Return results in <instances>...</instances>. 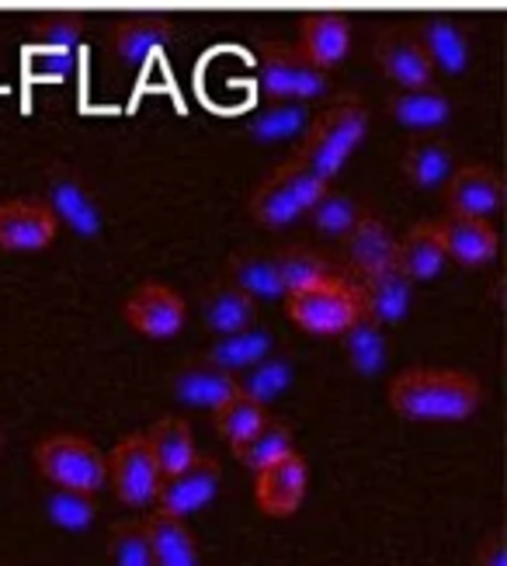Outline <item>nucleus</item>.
I'll return each instance as SVG.
<instances>
[{
	"instance_id": "nucleus-2",
	"label": "nucleus",
	"mask_w": 507,
	"mask_h": 566,
	"mask_svg": "<svg viewBox=\"0 0 507 566\" xmlns=\"http://www.w3.org/2000/svg\"><path fill=\"white\" fill-rule=\"evenodd\" d=\"M369 133V112L358 97H337L317 118H309L303 133L299 160L309 164L320 178H334Z\"/></svg>"
},
{
	"instance_id": "nucleus-18",
	"label": "nucleus",
	"mask_w": 507,
	"mask_h": 566,
	"mask_svg": "<svg viewBox=\"0 0 507 566\" xmlns=\"http://www.w3.org/2000/svg\"><path fill=\"white\" fill-rule=\"evenodd\" d=\"M299 53L330 70L351 53V21L341 11H317L299 21Z\"/></svg>"
},
{
	"instance_id": "nucleus-40",
	"label": "nucleus",
	"mask_w": 507,
	"mask_h": 566,
	"mask_svg": "<svg viewBox=\"0 0 507 566\" xmlns=\"http://www.w3.org/2000/svg\"><path fill=\"white\" fill-rule=\"evenodd\" d=\"M476 566H507V543H504V532H490L487 543L479 546Z\"/></svg>"
},
{
	"instance_id": "nucleus-3",
	"label": "nucleus",
	"mask_w": 507,
	"mask_h": 566,
	"mask_svg": "<svg viewBox=\"0 0 507 566\" xmlns=\"http://www.w3.org/2000/svg\"><path fill=\"white\" fill-rule=\"evenodd\" d=\"M327 185L330 181L320 178L309 164L293 157L288 164H278L272 175L254 188L251 216L272 230L288 227V223H296L303 212H309V206L320 199V191Z\"/></svg>"
},
{
	"instance_id": "nucleus-15",
	"label": "nucleus",
	"mask_w": 507,
	"mask_h": 566,
	"mask_svg": "<svg viewBox=\"0 0 507 566\" xmlns=\"http://www.w3.org/2000/svg\"><path fill=\"white\" fill-rule=\"evenodd\" d=\"M445 202L455 216L490 219L504 206V181L487 164H463L445 181Z\"/></svg>"
},
{
	"instance_id": "nucleus-6",
	"label": "nucleus",
	"mask_w": 507,
	"mask_h": 566,
	"mask_svg": "<svg viewBox=\"0 0 507 566\" xmlns=\"http://www.w3.org/2000/svg\"><path fill=\"white\" fill-rule=\"evenodd\" d=\"M35 462L53 486L81 490V494H98L105 486V455L84 434H50L39 441Z\"/></svg>"
},
{
	"instance_id": "nucleus-36",
	"label": "nucleus",
	"mask_w": 507,
	"mask_h": 566,
	"mask_svg": "<svg viewBox=\"0 0 507 566\" xmlns=\"http://www.w3.org/2000/svg\"><path fill=\"white\" fill-rule=\"evenodd\" d=\"M275 258V268H278V279L285 285V295L296 292V289H306L313 282H320L324 275H330V268L324 261V254H317L313 248H303V243H293V248H285Z\"/></svg>"
},
{
	"instance_id": "nucleus-39",
	"label": "nucleus",
	"mask_w": 507,
	"mask_h": 566,
	"mask_svg": "<svg viewBox=\"0 0 507 566\" xmlns=\"http://www.w3.org/2000/svg\"><path fill=\"white\" fill-rule=\"evenodd\" d=\"M108 563L112 566H154L147 528L142 522H118L108 532Z\"/></svg>"
},
{
	"instance_id": "nucleus-30",
	"label": "nucleus",
	"mask_w": 507,
	"mask_h": 566,
	"mask_svg": "<svg viewBox=\"0 0 507 566\" xmlns=\"http://www.w3.org/2000/svg\"><path fill=\"white\" fill-rule=\"evenodd\" d=\"M226 282H233L240 292H247L254 303L257 300H282V295H285L275 258L272 254H257V251L233 254L230 264H226Z\"/></svg>"
},
{
	"instance_id": "nucleus-25",
	"label": "nucleus",
	"mask_w": 507,
	"mask_h": 566,
	"mask_svg": "<svg viewBox=\"0 0 507 566\" xmlns=\"http://www.w3.org/2000/svg\"><path fill=\"white\" fill-rule=\"evenodd\" d=\"M142 528H147V543H150L154 566H202L196 535H191L184 518L154 511L150 518L142 522Z\"/></svg>"
},
{
	"instance_id": "nucleus-1",
	"label": "nucleus",
	"mask_w": 507,
	"mask_h": 566,
	"mask_svg": "<svg viewBox=\"0 0 507 566\" xmlns=\"http://www.w3.org/2000/svg\"><path fill=\"white\" fill-rule=\"evenodd\" d=\"M483 389L458 368H403L390 382V407L403 421L452 424L479 410Z\"/></svg>"
},
{
	"instance_id": "nucleus-37",
	"label": "nucleus",
	"mask_w": 507,
	"mask_h": 566,
	"mask_svg": "<svg viewBox=\"0 0 507 566\" xmlns=\"http://www.w3.org/2000/svg\"><path fill=\"white\" fill-rule=\"evenodd\" d=\"M361 216L358 202L345 191H334L330 185L320 191V199L309 206V219L324 237H348V230L355 227V219Z\"/></svg>"
},
{
	"instance_id": "nucleus-35",
	"label": "nucleus",
	"mask_w": 507,
	"mask_h": 566,
	"mask_svg": "<svg viewBox=\"0 0 507 566\" xmlns=\"http://www.w3.org/2000/svg\"><path fill=\"white\" fill-rule=\"evenodd\" d=\"M264 407L247 400L244 392H236V397H230L223 407L212 410V421H215V431H220V438H226L230 446L236 449L240 441H247L261 424H264Z\"/></svg>"
},
{
	"instance_id": "nucleus-26",
	"label": "nucleus",
	"mask_w": 507,
	"mask_h": 566,
	"mask_svg": "<svg viewBox=\"0 0 507 566\" xmlns=\"http://www.w3.org/2000/svg\"><path fill=\"white\" fill-rule=\"evenodd\" d=\"M147 446L154 452V462L160 476H175L181 473L184 465L196 459V434H191V424L184 421V417H175L167 413L160 417V421L147 431Z\"/></svg>"
},
{
	"instance_id": "nucleus-24",
	"label": "nucleus",
	"mask_w": 507,
	"mask_h": 566,
	"mask_svg": "<svg viewBox=\"0 0 507 566\" xmlns=\"http://www.w3.org/2000/svg\"><path fill=\"white\" fill-rule=\"evenodd\" d=\"M175 392H178V400L188 403V407L215 410V407H223L230 397H236V376L226 373V368L209 365L205 358L202 361H188L184 368H178Z\"/></svg>"
},
{
	"instance_id": "nucleus-17",
	"label": "nucleus",
	"mask_w": 507,
	"mask_h": 566,
	"mask_svg": "<svg viewBox=\"0 0 507 566\" xmlns=\"http://www.w3.org/2000/svg\"><path fill=\"white\" fill-rule=\"evenodd\" d=\"M376 63L397 87H431L434 70L418 45L414 32L406 29H385L376 39Z\"/></svg>"
},
{
	"instance_id": "nucleus-11",
	"label": "nucleus",
	"mask_w": 507,
	"mask_h": 566,
	"mask_svg": "<svg viewBox=\"0 0 507 566\" xmlns=\"http://www.w3.org/2000/svg\"><path fill=\"white\" fill-rule=\"evenodd\" d=\"M184 316H188L184 300L163 282H142L126 300L129 327L142 337H154V340L175 337L184 327Z\"/></svg>"
},
{
	"instance_id": "nucleus-13",
	"label": "nucleus",
	"mask_w": 507,
	"mask_h": 566,
	"mask_svg": "<svg viewBox=\"0 0 507 566\" xmlns=\"http://www.w3.org/2000/svg\"><path fill=\"white\" fill-rule=\"evenodd\" d=\"M309 470L299 452H288L278 462L254 473V501L268 518H293L306 497Z\"/></svg>"
},
{
	"instance_id": "nucleus-10",
	"label": "nucleus",
	"mask_w": 507,
	"mask_h": 566,
	"mask_svg": "<svg viewBox=\"0 0 507 566\" xmlns=\"http://www.w3.org/2000/svg\"><path fill=\"white\" fill-rule=\"evenodd\" d=\"M223 470L212 455H196L181 473L163 476L157 490V504L163 514H175V518H188V514L202 511L212 504V497L220 494Z\"/></svg>"
},
{
	"instance_id": "nucleus-20",
	"label": "nucleus",
	"mask_w": 507,
	"mask_h": 566,
	"mask_svg": "<svg viewBox=\"0 0 507 566\" xmlns=\"http://www.w3.org/2000/svg\"><path fill=\"white\" fill-rule=\"evenodd\" d=\"M442 243H445V254L455 258L458 264L476 268V264H490L497 258V230L490 219H476V216H455L448 212L442 223H439Z\"/></svg>"
},
{
	"instance_id": "nucleus-27",
	"label": "nucleus",
	"mask_w": 507,
	"mask_h": 566,
	"mask_svg": "<svg viewBox=\"0 0 507 566\" xmlns=\"http://www.w3.org/2000/svg\"><path fill=\"white\" fill-rule=\"evenodd\" d=\"M403 175L414 188H442L452 175V146L442 136H414L403 154Z\"/></svg>"
},
{
	"instance_id": "nucleus-4",
	"label": "nucleus",
	"mask_w": 507,
	"mask_h": 566,
	"mask_svg": "<svg viewBox=\"0 0 507 566\" xmlns=\"http://www.w3.org/2000/svg\"><path fill=\"white\" fill-rule=\"evenodd\" d=\"M288 316L296 319V327L317 337H341L351 319L361 313V292L355 282L341 275H324L306 289H296L285 295Z\"/></svg>"
},
{
	"instance_id": "nucleus-38",
	"label": "nucleus",
	"mask_w": 507,
	"mask_h": 566,
	"mask_svg": "<svg viewBox=\"0 0 507 566\" xmlns=\"http://www.w3.org/2000/svg\"><path fill=\"white\" fill-rule=\"evenodd\" d=\"M94 494H81V490H66L53 486L50 497H45V514L50 522L63 532H84L94 522Z\"/></svg>"
},
{
	"instance_id": "nucleus-31",
	"label": "nucleus",
	"mask_w": 507,
	"mask_h": 566,
	"mask_svg": "<svg viewBox=\"0 0 507 566\" xmlns=\"http://www.w3.org/2000/svg\"><path fill=\"white\" fill-rule=\"evenodd\" d=\"M233 452L251 473H261L264 465H272L282 455L296 452L293 449V428H288V421H282V417H264V424L247 441H240Z\"/></svg>"
},
{
	"instance_id": "nucleus-32",
	"label": "nucleus",
	"mask_w": 507,
	"mask_h": 566,
	"mask_svg": "<svg viewBox=\"0 0 507 566\" xmlns=\"http://www.w3.org/2000/svg\"><path fill=\"white\" fill-rule=\"evenodd\" d=\"M341 337H345V352H348L358 376H379L382 373L385 368V334L369 313H358Z\"/></svg>"
},
{
	"instance_id": "nucleus-28",
	"label": "nucleus",
	"mask_w": 507,
	"mask_h": 566,
	"mask_svg": "<svg viewBox=\"0 0 507 566\" xmlns=\"http://www.w3.org/2000/svg\"><path fill=\"white\" fill-rule=\"evenodd\" d=\"M202 316H205V327L215 334H236L251 327L254 319V300L247 292H240L233 282H215L205 300H202Z\"/></svg>"
},
{
	"instance_id": "nucleus-16",
	"label": "nucleus",
	"mask_w": 507,
	"mask_h": 566,
	"mask_svg": "<svg viewBox=\"0 0 507 566\" xmlns=\"http://www.w3.org/2000/svg\"><path fill=\"white\" fill-rule=\"evenodd\" d=\"M418 45L424 49V56L431 63V70H442L448 77H463L473 63V45L469 35L458 21L445 18V14H431L418 24L414 32Z\"/></svg>"
},
{
	"instance_id": "nucleus-33",
	"label": "nucleus",
	"mask_w": 507,
	"mask_h": 566,
	"mask_svg": "<svg viewBox=\"0 0 507 566\" xmlns=\"http://www.w3.org/2000/svg\"><path fill=\"white\" fill-rule=\"evenodd\" d=\"M309 126V108L303 102H272L247 118V136L257 143H282L303 136Z\"/></svg>"
},
{
	"instance_id": "nucleus-21",
	"label": "nucleus",
	"mask_w": 507,
	"mask_h": 566,
	"mask_svg": "<svg viewBox=\"0 0 507 566\" xmlns=\"http://www.w3.org/2000/svg\"><path fill=\"white\" fill-rule=\"evenodd\" d=\"M358 292H361V313H369L379 327L406 319L410 303H414V282H410L397 264L361 279Z\"/></svg>"
},
{
	"instance_id": "nucleus-23",
	"label": "nucleus",
	"mask_w": 507,
	"mask_h": 566,
	"mask_svg": "<svg viewBox=\"0 0 507 566\" xmlns=\"http://www.w3.org/2000/svg\"><path fill=\"white\" fill-rule=\"evenodd\" d=\"M445 243L439 223H414L397 243V268L410 282H431L445 272Z\"/></svg>"
},
{
	"instance_id": "nucleus-14",
	"label": "nucleus",
	"mask_w": 507,
	"mask_h": 566,
	"mask_svg": "<svg viewBox=\"0 0 507 566\" xmlns=\"http://www.w3.org/2000/svg\"><path fill=\"white\" fill-rule=\"evenodd\" d=\"M175 39V24L163 14H133L108 29V56L123 66H142L160 56Z\"/></svg>"
},
{
	"instance_id": "nucleus-29",
	"label": "nucleus",
	"mask_w": 507,
	"mask_h": 566,
	"mask_svg": "<svg viewBox=\"0 0 507 566\" xmlns=\"http://www.w3.org/2000/svg\"><path fill=\"white\" fill-rule=\"evenodd\" d=\"M264 355H272V334L264 327H244L236 334H223L220 340L205 352V361L226 373H244V368L257 365Z\"/></svg>"
},
{
	"instance_id": "nucleus-7",
	"label": "nucleus",
	"mask_w": 507,
	"mask_h": 566,
	"mask_svg": "<svg viewBox=\"0 0 507 566\" xmlns=\"http://www.w3.org/2000/svg\"><path fill=\"white\" fill-rule=\"evenodd\" d=\"M160 470L154 452L147 446V434H126L118 446L105 455V483H112L115 497L129 507H147L157 501Z\"/></svg>"
},
{
	"instance_id": "nucleus-34",
	"label": "nucleus",
	"mask_w": 507,
	"mask_h": 566,
	"mask_svg": "<svg viewBox=\"0 0 507 566\" xmlns=\"http://www.w3.org/2000/svg\"><path fill=\"white\" fill-rule=\"evenodd\" d=\"M293 382V361L282 355H264L257 365L244 368V376H236V392H244L254 403H272L278 392Z\"/></svg>"
},
{
	"instance_id": "nucleus-22",
	"label": "nucleus",
	"mask_w": 507,
	"mask_h": 566,
	"mask_svg": "<svg viewBox=\"0 0 507 566\" xmlns=\"http://www.w3.org/2000/svg\"><path fill=\"white\" fill-rule=\"evenodd\" d=\"M385 108H390V115L403 129L418 133V136H431L434 129H442L452 115L448 94H442L434 84L431 87H397L390 97H385Z\"/></svg>"
},
{
	"instance_id": "nucleus-19",
	"label": "nucleus",
	"mask_w": 507,
	"mask_h": 566,
	"mask_svg": "<svg viewBox=\"0 0 507 566\" xmlns=\"http://www.w3.org/2000/svg\"><path fill=\"white\" fill-rule=\"evenodd\" d=\"M345 251H348V264L361 279L397 264V240L390 227H385V219H379L376 212H361L355 219V227L345 237Z\"/></svg>"
},
{
	"instance_id": "nucleus-8",
	"label": "nucleus",
	"mask_w": 507,
	"mask_h": 566,
	"mask_svg": "<svg viewBox=\"0 0 507 566\" xmlns=\"http://www.w3.org/2000/svg\"><path fill=\"white\" fill-rule=\"evenodd\" d=\"M45 206L56 216V223H66L77 237H98L105 219H102V206L91 195V188L84 185L81 175H74L70 167L56 164L45 170Z\"/></svg>"
},
{
	"instance_id": "nucleus-12",
	"label": "nucleus",
	"mask_w": 507,
	"mask_h": 566,
	"mask_svg": "<svg viewBox=\"0 0 507 566\" xmlns=\"http://www.w3.org/2000/svg\"><path fill=\"white\" fill-rule=\"evenodd\" d=\"M60 223L42 199H4L0 202V251H45L56 240Z\"/></svg>"
},
{
	"instance_id": "nucleus-5",
	"label": "nucleus",
	"mask_w": 507,
	"mask_h": 566,
	"mask_svg": "<svg viewBox=\"0 0 507 566\" xmlns=\"http://www.w3.org/2000/svg\"><path fill=\"white\" fill-rule=\"evenodd\" d=\"M257 73L261 87L275 102H317L330 91V70H320L309 63L299 45H282V42H264L257 53Z\"/></svg>"
},
{
	"instance_id": "nucleus-9",
	"label": "nucleus",
	"mask_w": 507,
	"mask_h": 566,
	"mask_svg": "<svg viewBox=\"0 0 507 566\" xmlns=\"http://www.w3.org/2000/svg\"><path fill=\"white\" fill-rule=\"evenodd\" d=\"M84 18L74 11H50L32 24V56L42 77H66L77 63Z\"/></svg>"
}]
</instances>
